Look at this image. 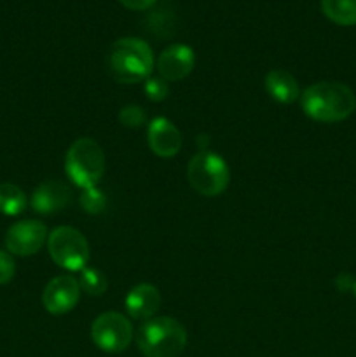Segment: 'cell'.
<instances>
[{
	"instance_id": "6da1fadb",
	"label": "cell",
	"mask_w": 356,
	"mask_h": 357,
	"mask_svg": "<svg viewBox=\"0 0 356 357\" xmlns=\"http://www.w3.org/2000/svg\"><path fill=\"white\" fill-rule=\"evenodd\" d=\"M304 114L316 122H341L356 110V96L342 82H316L300 94Z\"/></svg>"
},
{
	"instance_id": "7a4b0ae2",
	"label": "cell",
	"mask_w": 356,
	"mask_h": 357,
	"mask_svg": "<svg viewBox=\"0 0 356 357\" xmlns=\"http://www.w3.org/2000/svg\"><path fill=\"white\" fill-rule=\"evenodd\" d=\"M107 70L115 82L136 84L147 80L154 70L152 49L142 38H119L108 51Z\"/></svg>"
},
{
	"instance_id": "3957f363",
	"label": "cell",
	"mask_w": 356,
	"mask_h": 357,
	"mask_svg": "<svg viewBox=\"0 0 356 357\" xmlns=\"http://www.w3.org/2000/svg\"><path fill=\"white\" fill-rule=\"evenodd\" d=\"M136 345L145 357H178L187 345V331L173 317H150L136 331Z\"/></svg>"
},
{
	"instance_id": "277c9868",
	"label": "cell",
	"mask_w": 356,
	"mask_h": 357,
	"mask_svg": "<svg viewBox=\"0 0 356 357\" xmlns=\"http://www.w3.org/2000/svg\"><path fill=\"white\" fill-rule=\"evenodd\" d=\"M105 153L93 138H79L70 145L65 157L66 176L79 188L98 187L105 174Z\"/></svg>"
},
{
	"instance_id": "5b68a950",
	"label": "cell",
	"mask_w": 356,
	"mask_h": 357,
	"mask_svg": "<svg viewBox=\"0 0 356 357\" xmlns=\"http://www.w3.org/2000/svg\"><path fill=\"white\" fill-rule=\"evenodd\" d=\"M187 178L198 194L215 197L229 187L230 171L223 157L212 150H201L188 160Z\"/></svg>"
},
{
	"instance_id": "8992f818",
	"label": "cell",
	"mask_w": 356,
	"mask_h": 357,
	"mask_svg": "<svg viewBox=\"0 0 356 357\" xmlns=\"http://www.w3.org/2000/svg\"><path fill=\"white\" fill-rule=\"evenodd\" d=\"M47 250L52 261L66 271H84L91 258L89 244L82 232L73 227H58L47 236Z\"/></svg>"
},
{
	"instance_id": "52a82bcc",
	"label": "cell",
	"mask_w": 356,
	"mask_h": 357,
	"mask_svg": "<svg viewBox=\"0 0 356 357\" xmlns=\"http://www.w3.org/2000/svg\"><path fill=\"white\" fill-rule=\"evenodd\" d=\"M135 331L128 317L119 312H105L94 319L91 338L100 351L119 354L131 345Z\"/></svg>"
},
{
	"instance_id": "ba28073f",
	"label": "cell",
	"mask_w": 356,
	"mask_h": 357,
	"mask_svg": "<svg viewBox=\"0 0 356 357\" xmlns=\"http://www.w3.org/2000/svg\"><path fill=\"white\" fill-rule=\"evenodd\" d=\"M47 241V229L44 223L37 220H23L7 230L6 248L10 255L17 257H30L40 251Z\"/></svg>"
},
{
	"instance_id": "9c48e42d",
	"label": "cell",
	"mask_w": 356,
	"mask_h": 357,
	"mask_svg": "<svg viewBox=\"0 0 356 357\" xmlns=\"http://www.w3.org/2000/svg\"><path fill=\"white\" fill-rule=\"evenodd\" d=\"M80 298L79 281L72 275H58L51 279L42 293V303L52 316H63L77 305Z\"/></svg>"
},
{
	"instance_id": "30bf717a",
	"label": "cell",
	"mask_w": 356,
	"mask_h": 357,
	"mask_svg": "<svg viewBox=\"0 0 356 357\" xmlns=\"http://www.w3.org/2000/svg\"><path fill=\"white\" fill-rule=\"evenodd\" d=\"M195 65V54L188 45L173 44L164 49L157 58V70L161 79L166 82H177L191 75Z\"/></svg>"
},
{
	"instance_id": "8fae6325",
	"label": "cell",
	"mask_w": 356,
	"mask_h": 357,
	"mask_svg": "<svg viewBox=\"0 0 356 357\" xmlns=\"http://www.w3.org/2000/svg\"><path fill=\"white\" fill-rule=\"evenodd\" d=\"M72 202V188L58 180H47L38 185L31 195V208L40 215H54L68 208Z\"/></svg>"
},
{
	"instance_id": "7c38bea8",
	"label": "cell",
	"mask_w": 356,
	"mask_h": 357,
	"mask_svg": "<svg viewBox=\"0 0 356 357\" xmlns=\"http://www.w3.org/2000/svg\"><path fill=\"white\" fill-rule=\"evenodd\" d=\"M149 146L157 157L170 159L181 149V135L177 126L166 117H156L149 124Z\"/></svg>"
},
{
	"instance_id": "4fadbf2b",
	"label": "cell",
	"mask_w": 356,
	"mask_h": 357,
	"mask_svg": "<svg viewBox=\"0 0 356 357\" xmlns=\"http://www.w3.org/2000/svg\"><path fill=\"white\" fill-rule=\"evenodd\" d=\"M161 307V293L154 284L135 286L126 296V310L133 319H150Z\"/></svg>"
},
{
	"instance_id": "5bb4252c",
	"label": "cell",
	"mask_w": 356,
	"mask_h": 357,
	"mask_svg": "<svg viewBox=\"0 0 356 357\" xmlns=\"http://www.w3.org/2000/svg\"><path fill=\"white\" fill-rule=\"evenodd\" d=\"M265 89L269 96L281 105L295 103L300 98V87L295 77L281 68L271 70L265 75Z\"/></svg>"
},
{
	"instance_id": "9a60e30c",
	"label": "cell",
	"mask_w": 356,
	"mask_h": 357,
	"mask_svg": "<svg viewBox=\"0 0 356 357\" xmlns=\"http://www.w3.org/2000/svg\"><path fill=\"white\" fill-rule=\"evenodd\" d=\"M321 10L332 23L341 26L356 24V0H321Z\"/></svg>"
},
{
	"instance_id": "2e32d148",
	"label": "cell",
	"mask_w": 356,
	"mask_h": 357,
	"mask_svg": "<svg viewBox=\"0 0 356 357\" xmlns=\"http://www.w3.org/2000/svg\"><path fill=\"white\" fill-rule=\"evenodd\" d=\"M27 208V195L17 185L0 183V213L6 216L21 215Z\"/></svg>"
},
{
	"instance_id": "e0dca14e",
	"label": "cell",
	"mask_w": 356,
	"mask_h": 357,
	"mask_svg": "<svg viewBox=\"0 0 356 357\" xmlns=\"http://www.w3.org/2000/svg\"><path fill=\"white\" fill-rule=\"evenodd\" d=\"M79 286L89 296H100L107 291L108 281L103 272H100L98 268H84L79 279Z\"/></svg>"
},
{
	"instance_id": "ac0fdd59",
	"label": "cell",
	"mask_w": 356,
	"mask_h": 357,
	"mask_svg": "<svg viewBox=\"0 0 356 357\" xmlns=\"http://www.w3.org/2000/svg\"><path fill=\"white\" fill-rule=\"evenodd\" d=\"M105 206H107V197L98 187L87 188L80 195V208L89 215H100L105 211Z\"/></svg>"
},
{
	"instance_id": "d6986e66",
	"label": "cell",
	"mask_w": 356,
	"mask_h": 357,
	"mask_svg": "<svg viewBox=\"0 0 356 357\" xmlns=\"http://www.w3.org/2000/svg\"><path fill=\"white\" fill-rule=\"evenodd\" d=\"M143 91H145V96L149 98L150 101H164L170 94V86L164 79L161 77H149L145 80V86H143Z\"/></svg>"
},
{
	"instance_id": "ffe728a7",
	"label": "cell",
	"mask_w": 356,
	"mask_h": 357,
	"mask_svg": "<svg viewBox=\"0 0 356 357\" xmlns=\"http://www.w3.org/2000/svg\"><path fill=\"white\" fill-rule=\"evenodd\" d=\"M119 121H121L122 126H126V128H140V126L145 124L147 121V115L145 112H143L142 107H136V105H128V107L122 108L121 112H119Z\"/></svg>"
},
{
	"instance_id": "44dd1931",
	"label": "cell",
	"mask_w": 356,
	"mask_h": 357,
	"mask_svg": "<svg viewBox=\"0 0 356 357\" xmlns=\"http://www.w3.org/2000/svg\"><path fill=\"white\" fill-rule=\"evenodd\" d=\"M14 272H16V264H14V258L10 257L9 251L0 250V286L7 284V282L13 281Z\"/></svg>"
},
{
	"instance_id": "7402d4cb",
	"label": "cell",
	"mask_w": 356,
	"mask_h": 357,
	"mask_svg": "<svg viewBox=\"0 0 356 357\" xmlns=\"http://www.w3.org/2000/svg\"><path fill=\"white\" fill-rule=\"evenodd\" d=\"M126 9L131 10H147L152 6H156L157 0H119Z\"/></svg>"
},
{
	"instance_id": "603a6c76",
	"label": "cell",
	"mask_w": 356,
	"mask_h": 357,
	"mask_svg": "<svg viewBox=\"0 0 356 357\" xmlns=\"http://www.w3.org/2000/svg\"><path fill=\"white\" fill-rule=\"evenodd\" d=\"M355 282L356 281L349 274H341V275H337V279H335V284H337L339 291H353V288H355Z\"/></svg>"
},
{
	"instance_id": "cb8c5ba5",
	"label": "cell",
	"mask_w": 356,
	"mask_h": 357,
	"mask_svg": "<svg viewBox=\"0 0 356 357\" xmlns=\"http://www.w3.org/2000/svg\"><path fill=\"white\" fill-rule=\"evenodd\" d=\"M353 293H355V296H356V282H355V288H353Z\"/></svg>"
}]
</instances>
